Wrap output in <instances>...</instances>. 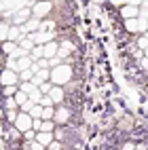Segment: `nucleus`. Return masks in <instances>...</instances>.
Returning a JSON list of instances; mask_svg holds the SVG:
<instances>
[{
    "mask_svg": "<svg viewBox=\"0 0 148 150\" xmlns=\"http://www.w3.org/2000/svg\"><path fill=\"white\" fill-rule=\"evenodd\" d=\"M32 66H34L32 55H23V57H19V59H17V72H21V70H28V68H32Z\"/></svg>",
    "mask_w": 148,
    "mask_h": 150,
    "instance_id": "15",
    "label": "nucleus"
},
{
    "mask_svg": "<svg viewBox=\"0 0 148 150\" xmlns=\"http://www.w3.org/2000/svg\"><path fill=\"white\" fill-rule=\"evenodd\" d=\"M17 47H19V42L4 40V42H2V53H4V55H13V53L17 51Z\"/></svg>",
    "mask_w": 148,
    "mask_h": 150,
    "instance_id": "17",
    "label": "nucleus"
},
{
    "mask_svg": "<svg viewBox=\"0 0 148 150\" xmlns=\"http://www.w3.org/2000/svg\"><path fill=\"white\" fill-rule=\"evenodd\" d=\"M42 110H45L42 104H34L32 110H30V116H32V118H42Z\"/></svg>",
    "mask_w": 148,
    "mask_h": 150,
    "instance_id": "21",
    "label": "nucleus"
},
{
    "mask_svg": "<svg viewBox=\"0 0 148 150\" xmlns=\"http://www.w3.org/2000/svg\"><path fill=\"white\" fill-rule=\"evenodd\" d=\"M32 106H34V102H25L19 110H23V112H30V110H32Z\"/></svg>",
    "mask_w": 148,
    "mask_h": 150,
    "instance_id": "36",
    "label": "nucleus"
},
{
    "mask_svg": "<svg viewBox=\"0 0 148 150\" xmlns=\"http://www.w3.org/2000/svg\"><path fill=\"white\" fill-rule=\"evenodd\" d=\"M21 28H23V32H25V34L38 32V30H40V19H38V17H32V19H28V21H25Z\"/></svg>",
    "mask_w": 148,
    "mask_h": 150,
    "instance_id": "12",
    "label": "nucleus"
},
{
    "mask_svg": "<svg viewBox=\"0 0 148 150\" xmlns=\"http://www.w3.org/2000/svg\"><path fill=\"white\" fill-rule=\"evenodd\" d=\"M38 89H40V91H42V93L47 95V93H49V91L53 89V83H51V81H47V83H42V85H38Z\"/></svg>",
    "mask_w": 148,
    "mask_h": 150,
    "instance_id": "30",
    "label": "nucleus"
},
{
    "mask_svg": "<svg viewBox=\"0 0 148 150\" xmlns=\"http://www.w3.org/2000/svg\"><path fill=\"white\" fill-rule=\"evenodd\" d=\"M135 45H137V49H148V36L144 34V36H135Z\"/></svg>",
    "mask_w": 148,
    "mask_h": 150,
    "instance_id": "26",
    "label": "nucleus"
},
{
    "mask_svg": "<svg viewBox=\"0 0 148 150\" xmlns=\"http://www.w3.org/2000/svg\"><path fill=\"white\" fill-rule=\"evenodd\" d=\"M36 45H47V42H51L55 40V34L53 32H49V30H38V32H32V34H28Z\"/></svg>",
    "mask_w": 148,
    "mask_h": 150,
    "instance_id": "5",
    "label": "nucleus"
},
{
    "mask_svg": "<svg viewBox=\"0 0 148 150\" xmlns=\"http://www.w3.org/2000/svg\"><path fill=\"white\" fill-rule=\"evenodd\" d=\"M30 150H47V146H42L40 142H36V139H32V142H30Z\"/></svg>",
    "mask_w": 148,
    "mask_h": 150,
    "instance_id": "31",
    "label": "nucleus"
},
{
    "mask_svg": "<svg viewBox=\"0 0 148 150\" xmlns=\"http://www.w3.org/2000/svg\"><path fill=\"white\" fill-rule=\"evenodd\" d=\"M40 131H53L55 133V121H42Z\"/></svg>",
    "mask_w": 148,
    "mask_h": 150,
    "instance_id": "29",
    "label": "nucleus"
},
{
    "mask_svg": "<svg viewBox=\"0 0 148 150\" xmlns=\"http://www.w3.org/2000/svg\"><path fill=\"white\" fill-rule=\"evenodd\" d=\"M4 108L6 110H19V104L15 102V97H4Z\"/></svg>",
    "mask_w": 148,
    "mask_h": 150,
    "instance_id": "27",
    "label": "nucleus"
},
{
    "mask_svg": "<svg viewBox=\"0 0 148 150\" xmlns=\"http://www.w3.org/2000/svg\"><path fill=\"white\" fill-rule=\"evenodd\" d=\"M144 55H146V57H148V49H144Z\"/></svg>",
    "mask_w": 148,
    "mask_h": 150,
    "instance_id": "38",
    "label": "nucleus"
},
{
    "mask_svg": "<svg viewBox=\"0 0 148 150\" xmlns=\"http://www.w3.org/2000/svg\"><path fill=\"white\" fill-rule=\"evenodd\" d=\"M17 91H19V85H6V87H2V95L4 97H13Z\"/></svg>",
    "mask_w": 148,
    "mask_h": 150,
    "instance_id": "22",
    "label": "nucleus"
},
{
    "mask_svg": "<svg viewBox=\"0 0 148 150\" xmlns=\"http://www.w3.org/2000/svg\"><path fill=\"white\" fill-rule=\"evenodd\" d=\"M110 4H114V6H125L127 0H110Z\"/></svg>",
    "mask_w": 148,
    "mask_h": 150,
    "instance_id": "37",
    "label": "nucleus"
},
{
    "mask_svg": "<svg viewBox=\"0 0 148 150\" xmlns=\"http://www.w3.org/2000/svg\"><path fill=\"white\" fill-rule=\"evenodd\" d=\"M72 74H74V70H72V66L70 64H59V66H53L51 68V83L53 85H62V87H66L68 83L72 81Z\"/></svg>",
    "mask_w": 148,
    "mask_h": 150,
    "instance_id": "1",
    "label": "nucleus"
},
{
    "mask_svg": "<svg viewBox=\"0 0 148 150\" xmlns=\"http://www.w3.org/2000/svg\"><path fill=\"white\" fill-rule=\"evenodd\" d=\"M121 17H123V19L140 17V6H133V4H125V6H121Z\"/></svg>",
    "mask_w": 148,
    "mask_h": 150,
    "instance_id": "11",
    "label": "nucleus"
},
{
    "mask_svg": "<svg viewBox=\"0 0 148 150\" xmlns=\"http://www.w3.org/2000/svg\"><path fill=\"white\" fill-rule=\"evenodd\" d=\"M116 150H121V146H118V148H116Z\"/></svg>",
    "mask_w": 148,
    "mask_h": 150,
    "instance_id": "40",
    "label": "nucleus"
},
{
    "mask_svg": "<svg viewBox=\"0 0 148 150\" xmlns=\"http://www.w3.org/2000/svg\"><path fill=\"white\" fill-rule=\"evenodd\" d=\"M53 139H55L53 131H36V142H40L42 146H49Z\"/></svg>",
    "mask_w": 148,
    "mask_h": 150,
    "instance_id": "13",
    "label": "nucleus"
},
{
    "mask_svg": "<svg viewBox=\"0 0 148 150\" xmlns=\"http://www.w3.org/2000/svg\"><path fill=\"white\" fill-rule=\"evenodd\" d=\"M23 139H28V142H32V139H36V131L34 129H30V131L23 133Z\"/></svg>",
    "mask_w": 148,
    "mask_h": 150,
    "instance_id": "33",
    "label": "nucleus"
},
{
    "mask_svg": "<svg viewBox=\"0 0 148 150\" xmlns=\"http://www.w3.org/2000/svg\"><path fill=\"white\" fill-rule=\"evenodd\" d=\"M19 78H21V83H30V81L34 78V70H32V68L21 70V72H19Z\"/></svg>",
    "mask_w": 148,
    "mask_h": 150,
    "instance_id": "23",
    "label": "nucleus"
},
{
    "mask_svg": "<svg viewBox=\"0 0 148 150\" xmlns=\"http://www.w3.org/2000/svg\"><path fill=\"white\" fill-rule=\"evenodd\" d=\"M19 47H21V49H23V51H28V53H30V51H32V49L36 47V42H34V40H32V38H30V36H25V38H23V40H21V42H19Z\"/></svg>",
    "mask_w": 148,
    "mask_h": 150,
    "instance_id": "20",
    "label": "nucleus"
},
{
    "mask_svg": "<svg viewBox=\"0 0 148 150\" xmlns=\"http://www.w3.org/2000/svg\"><path fill=\"white\" fill-rule=\"evenodd\" d=\"M30 55H32L34 62H38V59H42L45 57V45H36L32 51H30Z\"/></svg>",
    "mask_w": 148,
    "mask_h": 150,
    "instance_id": "18",
    "label": "nucleus"
},
{
    "mask_svg": "<svg viewBox=\"0 0 148 150\" xmlns=\"http://www.w3.org/2000/svg\"><path fill=\"white\" fill-rule=\"evenodd\" d=\"M57 51H59V42H57V40H51V42L45 45V57H47V59H53V57L57 55Z\"/></svg>",
    "mask_w": 148,
    "mask_h": 150,
    "instance_id": "14",
    "label": "nucleus"
},
{
    "mask_svg": "<svg viewBox=\"0 0 148 150\" xmlns=\"http://www.w3.org/2000/svg\"><path fill=\"white\" fill-rule=\"evenodd\" d=\"M125 30H127V32H131V34H137V32H140V19H137V17L125 19Z\"/></svg>",
    "mask_w": 148,
    "mask_h": 150,
    "instance_id": "16",
    "label": "nucleus"
},
{
    "mask_svg": "<svg viewBox=\"0 0 148 150\" xmlns=\"http://www.w3.org/2000/svg\"><path fill=\"white\" fill-rule=\"evenodd\" d=\"M0 11H2V4H0Z\"/></svg>",
    "mask_w": 148,
    "mask_h": 150,
    "instance_id": "39",
    "label": "nucleus"
},
{
    "mask_svg": "<svg viewBox=\"0 0 148 150\" xmlns=\"http://www.w3.org/2000/svg\"><path fill=\"white\" fill-rule=\"evenodd\" d=\"M28 19H32V8H28V6L17 8V11L13 13V23L15 25H23Z\"/></svg>",
    "mask_w": 148,
    "mask_h": 150,
    "instance_id": "6",
    "label": "nucleus"
},
{
    "mask_svg": "<svg viewBox=\"0 0 148 150\" xmlns=\"http://www.w3.org/2000/svg\"><path fill=\"white\" fill-rule=\"evenodd\" d=\"M55 118V106H45L42 110V121H53Z\"/></svg>",
    "mask_w": 148,
    "mask_h": 150,
    "instance_id": "19",
    "label": "nucleus"
},
{
    "mask_svg": "<svg viewBox=\"0 0 148 150\" xmlns=\"http://www.w3.org/2000/svg\"><path fill=\"white\" fill-rule=\"evenodd\" d=\"M53 28H55V21H53V19H47V21H42V19H40V30H49V32H53Z\"/></svg>",
    "mask_w": 148,
    "mask_h": 150,
    "instance_id": "28",
    "label": "nucleus"
},
{
    "mask_svg": "<svg viewBox=\"0 0 148 150\" xmlns=\"http://www.w3.org/2000/svg\"><path fill=\"white\" fill-rule=\"evenodd\" d=\"M13 97H15V102L19 104V108H21V106H23L25 102H30V97H28V93H23L21 89H19V91H17V93H15Z\"/></svg>",
    "mask_w": 148,
    "mask_h": 150,
    "instance_id": "24",
    "label": "nucleus"
},
{
    "mask_svg": "<svg viewBox=\"0 0 148 150\" xmlns=\"http://www.w3.org/2000/svg\"><path fill=\"white\" fill-rule=\"evenodd\" d=\"M8 23H4V21H0V42H4V40H8Z\"/></svg>",
    "mask_w": 148,
    "mask_h": 150,
    "instance_id": "25",
    "label": "nucleus"
},
{
    "mask_svg": "<svg viewBox=\"0 0 148 150\" xmlns=\"http://www.w3.org/2000/svg\"><path fill=\"white\" fill-rule=\"evenodd\" d=\"M135 142H125V144H121V150H135Z\"/></svg>",
    "mask_w": 148,
    "mask_h": 150,
    "instance_id": "34",
    "label": "nucleus"
},
{
    "mask_svg": "<svg viewBox=\"0 0 148 150\" xmlns=\"http://www.w3.org/2000/svg\"><path fill=\"white\" fill-rule=\"evenodd\" d=\"M21 133H25V131H30L32 129V125H34V118L30 116V112H23V110H19L17 112V118H15V123H13Z\"/></svg>",
    "mask_w": 148,
    "mask_h": 150,
    "instance_id": "3",
    "label": "nucleus"
},
{
    "mask_svg": "<svg viewBox=\"0 0 148 150\" xmlns=\"http://www.w3.org/2000/svg\"><path fill=\"white\" fill-rule=\"evenodd\" d=\"M28 34L23 32V28L21 25H11V28H8V40H13V42H21L23 40V38H25Z\"/></svg>",
    "mask_w": 148,
    "mask_h": 150,
    "instance_id": "9",
    "label": "nucleus"
},
{
    "mask_svg": "<svg viewBox=\"0 0 148 150\" xmlns=\"http://www.w3.org/2000/svg\"><path fill=\"white\" fill-rule=\"evenodd\" d=\"M62 148H64V146H62V142H59V139H53V142L47 146V150H62Z\"/></svg>",
    "mask_w": 148,
    "mask_h": 150,
    "instance_id": "32",
    "label": "nucleus"
},
{
    "mask_svg": "<svg viewBox=\"0 0 148 150\" xmlns=\"http://www.w3.org/2000/svg\"><path fill=\"white\" fill-rule=\"evenodd\" d=\"M140 68L144 70V72H148V57H146V55L140 59Z\"/></svg>",
    "mask_w": 148,
    "mask_h": 150,
    "instance_id": "35",
    "label": "nucleus"
},
{
    "mask_svg": "<svg viewBox=\"0 0 148 150\" xmlns=\"http://www.w3.org/2000/svg\"><path fill=\"white\" fill-rule=\"evenodd\" d=\"M70 114H72V112H70V108L59 104V106L55 108V118H53V121L59 123V125H66L68 121H70Z\"/></svg>",
    "mask_w": 148,
    "mask_h": 150,
    "instance_id": "8",
    "label": "nucleus"
},
{
    "mask_svg": "<svg viewBox=\"0 0 148 150\" xmlns=\"http://www.w3.org/2000/svg\"><path fill=\"white\" fill-rule=\"evenodd\" d=\"M21 83V78H19V72H15V70L11 68H6L0 72V85L6 87V85H19Z\"/></svg>",
    "mask_w": 148,
    "mask_h": 150,
    "instance_id": "4",
    "label": "nucleus"
},
{
    "mask_svg": "<svg viewBox=\"0 0 148 150\" xmlns=\"http://www.w3.org/2000/svg\"><path fill=\"white\" fill-rule=\"evenodd\" d=\"M30 8H32V17L45 19L49 13L53 11V2H51V0H36V2L30 6Z\"/></svg>",
    "mask_w": 148,
    "mask_h": 150,
    "instance_id": "2",
    "label": "nucleus"
},
{
    "mask_svg": "<svg viewBox=\"0 0 148 150\" xmlns=\"http://www.w3.org/2000/svg\"><path fill=\"white\" fill-rule=\"evenodd\" d=\"M47 95L53 99V104H55V106H59V104H64V102H66V89H64L62 85H53V89H51V91H49Z\"/></svg>",
    "mask_w": 148,
    "mask_h": 150,
    "instance_id": "7",
    "label": "nucleus"
},
{
    "mask_svg": "<svg viewBox=\"0 0 148 150\" xmlns=\"http://www.w3.org/2000/svg\"><path fill=\"white\" fill-rule=\"evenodd\" d=\"M47 81H51V70L40 68V70H36V72H34V78H32L34 85H42V83H47Z\"/></svg>",
    "mask_w": 148,
    "mask_h": 150,
    "instance_id": "10",
    "label": "nucleus"
}]
</instances>
